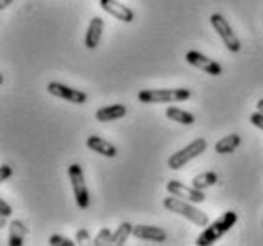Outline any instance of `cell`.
I'll return each instance as SVG.
<instances>
[{
	"label": "cell",
	"instance_id": "1",
	"mask_svg": "<svg viewBox=\"0 0 263 246\" xmlns=\"http://www.w3.org/2000/svg\"><path fill=\"white\" fill-rule=\"evenodd\" d=\"M237 220H238L237 212H233V210H227V212H223V216H219L216 221L208 223V225H206V229L198 235V237H197V246L214 244L216 240L221 239V237L229 231L231 227L237 223Z\"/></svg>",
	"mask_w": 263,
	"mask_h": 246
},
{
	"label": "cell",
	"instance_id": "2",
	"mask_svg": "<svg viewBox=\"0 0 263 246\" xmlns=\"http://www.w3.org/2000/svg\"><path fill=\"white\" fill-rule=\"evenodd\" d=\"M191 98V90L187 88H149L138 93L141 103H179Z\"/></svg>",
	"mask_w": 263,
	"mask_h": 246
},
{
	"label": "cell",
	"instance_id": "3",
	"mask_svg": "<svg viewBox=\"0 0 263 246\" xmlns=\"http://www.w3.org/2000/svg\"><path fill=\"white\" fill-rule=\"evenodd\" d=\"M162 204H164L166 210L178 214V216H183V218H187L191 223H195V225H198V227H206L210 223L206 214L193 206L195 202H189V200L179 199V197H174V195H172V197H166V199L162 200Z\"/></svg>",
	"mask_w": 263,
	"mask_h": 246
},
{
	"label": "cell",
	"instance_id": "4",
	"mask_svg": "<svg viewBox=\"0 0 263 246\" xmlns=\"http://www.w3.org/2000/svg\"><path fill=\"white\" fill-rule=\"evenodd\" d=\"M206 147H208V143H206L204 138H197V140H193L189 145H185L183 149H179V151H176L174 155H170V159H168V166H170L172 170H181L187 162H191L193 159L200 157V155L206 151Z\"/></svg>",
	"mask_w": 263,
	"mask_h": 246
},
{
	"label": "cell",
	"instance_id": "5",
	"mask_svg": "<svg viewBox=\"0 0 263 246\" xmlns=\"http://www.w3.org/2000/svg\"><path fill=\"white\" fill-rule=\"evenodd\" d=\"M67 174H69V181H71V185H72V193H74L77 204H79V208L86 210V208L90 206V191H88V187H86L82 166L74 162V164L69 166Z\"/></svg>",
	"mask_w": 263,
	"mask_h": 246
},
{
	"label": "cell",
	"instance_id": "6",
	"mask_svg": "<svg viewBox=\"0 0 263 246\" xmlns=\"http://www.w3.org/2000/svg\"><path fill=\"white\" fill-rule=\"evenodd\" d=\"M210 23L212 27L216 29V33L219 34V39L223 40V44L227 46V50L233 53L240 52V40L235 34V31L231 29L229 21L225 20L223 13H212L210 15Z\"/></svg>",
	"mask_w": 263,
	"mask_h": 246
},
{
	"label": "cell",
	"instance_id": "7",
	"mask_svg": "<svg viewBox=\"0 0 263 246\" xmlns=\"http://www.w3.org/2000/svg\"><path fill=\"white\" fill-rule=\"evenodd\" d=\"M185 60H187L189 65L197 67V69H200V71H204V73L212 74V77H219V74L223 73L221 65H219L216 60H210L208 55H204V53L197 52V50H191V52L185 53Z\"/></svg>",
	"mask_w": 263,
	"mask_h": 246
},
{
	"label": "cell",
	"instance_id": "8",
	"mask_svg": "<svg viewBox=\"0 0 263 246\" xmlns=\"http://www.w3.org/2000/svg\"><path fill=\"white\" fill-rule=\"evenodd\" d=\"M166 189H168V193L174 195V197H179V199H185L189 200V202H204L206 199V195L202 193V189H197V187H187L185 183L181 181H176V180H170L166 183Z\"/></svg>",
	"mask_w": 263,
	"mask_h": 246
},
{
	"label": "cell",
	"instance_id": "9",
	"mask_svg": "<svg viewBox=\"0 0 263 246\" xmlns=\"http://www.w3.org/2000/svg\"><path fill=\"white\" fill-rule=\"evenodd\" d=\"M48 93H52L55 98L65 101H71V103H77V105H82L88 101V96H86L82 90H74L71 86H65L61 82H50L48 84Z\"/></svg>",
	"mask_w": 263,
	"mask_h": 246
},
{
	"label": "cell",
	"instance_id": "10",
	"mask_svg": "<svg viewBox=\"0 0 263 246\" xmlns=\"http://www.w3.org/2000/svg\"><path fill=\"white\" fill-rule=\"evenodd\" d=\"M99 4H101V8H103L109 15H112L115 20H119V21L132 23L134 17H136V13L132 12V8L124 6L119 0H99Z\"/></svg>",
	"mask_w": 263,
	"mask_h": 246
},
{
	"label": "cell",
	"instance_id": "11",
	"mask_svg": "<svg viewBox=\"0 0 263 246\" xmlns=\"http://www.w3.org/2000/svg\"><path fill=\"white\" fill-rule=\"evenodd\" d=\"M132 235L139 240H151V242H166L168 240V233L164 229L155 225H136Z\"/></svg>",
	"mask_w": 263,
	"mask_h": 246
},
{
	"label": "cell",
	"instance_id": "12",
	"mask_svg": "<svg viewBox=\"0 0 263 246\" xmlns=\"http://www.w3.org/2000/svg\"><path fill=\"white\" fill-rule=\"evenodd\" d=\"M103 29H105V21L101 20V17H93V20L90 21V25L86 29V40H84V44L88 50H96V48L99 46Z\"/></svg>",
	"mask_w": 263,
	"mask_h": 246
},
{
	"label": "cell",
	"instance_id": "13",
	"mask_svg": "<svg viewBox=\"0 0 263 246\" xmlns=\"http://www.w3.org/2000/svg\"><path fill=\"white\" fill-rule=\"evenodd\" d=\"M86 145L90 151L98 155H103L107 159H112V157H117V147L109 143L107 140H103L101 136H90L88 140H86Z\"/></svg>",
	"mask_w": 263,
	"mask_h": 246
},
{
	"label": "cell",
	"instance_id": "14",
	"mask_svg": "<svg viewBox=\"0 0 263 246\" xmlns=\"http://www.w3.org/2000/svg\"><path fill=\"white\" fill-rule=\"evenodd\" d=\"M126 115V107L120 105V103H115V105H105L98 109L96 113V120L99 122H112V120H119Z\"/></svg>",
	"mask_w": 263,
	"mask_h": 246
},
{
	"label": "cell",
	"instance_id": "15",
	"mask_svg": "<svg viewBox=\"0 0 263 246\" xmlns=\"http://www.w3.org/2000/svg\"><path fill=\"white\" fill-rule=\"evenodd\" d=\"M240 143H242V140H240V136H238V134H229V136H223V138L216 143V153H219V155L235 153Z\"/></svg>",
	"mask_w": 263,
	"mask_h": 246
},
{
	"label": "cell",
	"instance_id": "16",
	"mask_svg": "<svg viewBox=\"0 0 263 246\" xmlns=\"http://www.w3.org/2000/svg\"><path fill=\"white\" fill-rule=\"evenodd\" d=\"M27 235V227L23 221L20 220H13L10 223V235H8V244L10 246H21L23 240H25Z\"/></svg>",
	"mask_w": 263,
	"mask_h": 246
},
{
	"label": "cell",
	"instance_id": "17",
	"mask_svg": "<svg viewBox=\"0 0 263 246\" xmlns=\"http://www.w3.org/2000/svg\"><path fill=\"white\" fill-rule=\"evenodd\" d=\"M166 117L174 122H178V124H185V126H191L195 124V115L187 113L183 109H179V107H168L166 109Z\"/></svg>",
	"mask_w": 263,
	"mask_h": 246
},
{
	"label": "cell",
	"instance_id": "18",
	"mask_svg": "<svg viewBox=\"0 0 263 246\" xmlns=\"http://www.w3.org/2000/svg\"><path fill=\"white\" fill-rule=\"evenodd\" d=\"M217 183V174L208 170V172H202L195 176L193 178V187H197V189H208V187H214Z\"/></svg>",
	"mask_w": 263,
	"mask_h": 246
},
{
	"label": "cell",
	"instance_id": "19",
	"mask_svg": "<svg viewBox=\"0 0 263 246\" xmlns=\"http://www.w3.org/2000/svg\"><path fill=\"white\" fill-rule=\"evenodd\" d=\"M134 233V225L132 223H128V221H124V223H120L119 229L112 233V244H124L126 240H128V237Z\"/></svg>",
	"mask_w": 263,
	"mask_h": 246
},
{
	"label": "cell",
	"instance_id": "20",
	"mask_svg": "<svg viewBox=\"0 0 263 246\" xmlns=\"http://www.w3.org/2000/svg\"><path fill=\"white\" fill-rule=\"evenodd\" d=\"M92 244L96 246H105V244H112V233L107 229V227H103V229H99V233L93 237V242Z\"/></svg>",
	"mask_w": 263,
	"mask_h": 246
},
{
	"label": "cell",
	"instance_id": "21",
	"mask_svg": "<svg viewBox=\"0 0 263 246\" xmlns=\"http://www.w3.org/2000/svg\"><path fill=\"white\" fill-rule=\"evenodd\" d=\"M50 244L52 246H74L77 242L74 240H71V239H67V237H63V235H52L50 237Z\"/></svg>",
	"mask_w": 263,
	"mask_h": 246
},
{
	"label": "cell",
	"instance_id": "22",
	"mask_svg": "<svg viewBox=\"0 0 263 246\" xmlns=\"http://www.w3.org/2000/svg\"><path fill=\"white\" fill-rule=\"evenodd\" d=\"M250 122L263 132V111H259V109H257L256 113H252L250 115Z\"/></svg>",
	"mask_w": 263,
	"mask_h": 246
},
{
	"label": "cell",
	"instance_id": "23",
	"mask_svg": "<svg viewBox=\"0 0 263 246\" xmlns=\"http://www.w3.org/2000/svg\"><path fill=\"white\" fill-rule=\"evenodd\" d=\"M12 176H13L12 166H10V164H2V170H0V181L4 183V181H8Z\"/></svg>",
	"mask_w": 263,
	"mask_h": 246
},
{
	"label": "cell",
	"instance_id": "24",
	"mask_svg": "<svg viewBox=\"0 0 263 246\" xmlns=\"http://www.w3.org/2000/svg\"><path fill=\"white\" fill-rule=\"evenodd\" d=\"M12 212H13L12 206H10L4 199H0V216H2V218H8V216H12Z\"/></svg>",
	"mask_w": 263,
	"mask_h": 246
},
{
	"label": "cell",
	"instance_id": "25",
	"mask_svg": "<svg viewBox=\"0 0 263 246\" xmlns=\"http://www.w3.org/2000/svg\"><path fill=\"white\" fill-rule=\"evenodd\" d=\"M77 242H90V233H88V229H80L79 233H77Z\"/></svg>",
	"mask_w": 263,
	"mask_h": 246
},
{
	"label": "cell",
	"instance_id": "26",
	"mask_svg": "<svg viewBox=\"0 0 263 246\" xmlns=\"http://www.w3.org/2000/svg\"><path fill=\"white\" fill-rule=\"evenodd\" d=\"M13 0H0V10H6L10 4H12Z\"/></svg>",
	"mask_w": 263,
	"mask_h": 246
},
{
	"label": "cell",
	"instance_id": "27",
	"mask_svg": "<svg viewBox=\"0 0 263 246\" xmlns=\"http://www.w3.org/2000/svg\"><path fill=\"white\" fill-rule=\"evenodd\" d=\"M257 109H259V111H263V98L259 101H257Z\"/></svg>",
	"mask_w": 263,
	"mask_h": 246
}]
</instances>
